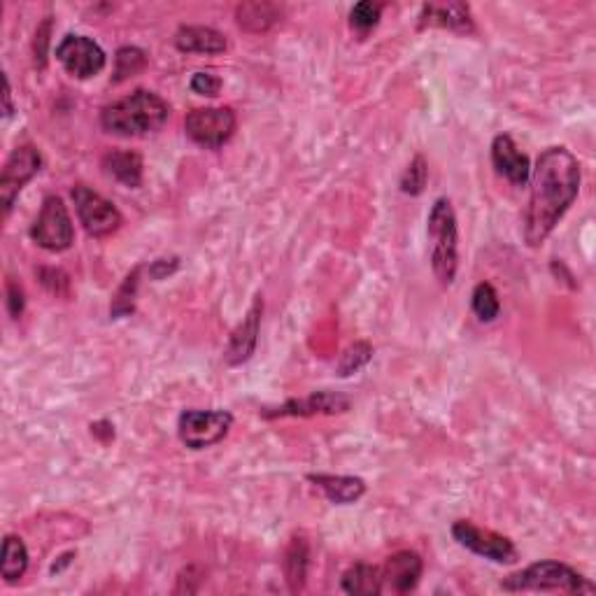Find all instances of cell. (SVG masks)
Here are the masks:
<instances>
[{"label": "cell", "mask_w": 596, "mask_h": 596, "mask_svg": "<svg viewBox=\"0 0 596 596\" xmlns=\"http://www.w3.org/2000/svg\"><path fill=\"white\" fill-rule=\"evenodd\" d=\"M580 163L566 147H548L531 168V194L524 212V240L541 247L580 191Z\"/></svg>", "instance_id": "1"}, {"label": "cell", "mask_w": 596, "mask_h": 596, "mask_svg": "<svg viewBox=\"0 0 596 596\" xmlns=\"http://www.w3.org/2000/svg\"><path fill=\"white\" fill-rule=\"evenodd\" d=\"M168 117L170 108L159 94L136 89L133 94L105 105L101 112V126L105 133L119 138H145L159 133Z\"/></svg>", "instance_id": "2"}, {"label": "cell", "mask_w": 596, "mask_h": 596, "mask_svg": "<svg viewBox=\"0 0 596 596\" xmlns=\"http://www.w3.org/2000/svg\"><path fill=\"white\" fill-rule=\"evenodd\" d=\"M431 271L441 287H450L459 266V229L450 198H438L427 217Z\"/></svg>", "instance_id": "3"}, {"label": "cell", "mask_w": 596, "mask_h": 596, "mask_svg": "<svg viewBox=\"0 0 596 596\" xmlns=\"http://www.w3.org/2000/svg\"><path fill=\"white\" fill-rule=\"evenodd\" d=\"M506 592H566V594H594L596 587L583 573L562 562H536L520 573H513L501 583Z\"/></svg>", "instance_id": "4"}, {"label": "cell", "mask_w": 596, "mask_h": 596, "mask_svg": "<svg viewBox=\"0 0 596 596\" xmlns=\"http://www.w3.org/2000/svg\"><path fill=\"white\" fill-rule=\"evenodd\" d=\"M33 243L47 252H66L75 243V226L68 205L59 196H47L42 201L40 215L31 226Z\"/></svg>", "instance_id": "5"}, {"label": "cell", "mask_w": 596, "mask_h": 596, "mask_svg": "<svg viewBox=\"0 0 596 596\" xmlns=\"http://www.w3.org/2000/svg\"><path fill=\"white\" fill-rule=\"evenodd\" d=\"M233 427L229 410H184L177 420V436L189 450H208L222 443Z\"/></svg>", "instance_id": "6"}, {"label": "cell", "mask_w": 596, "mask_h": 596, "mask_svg": "<svg viewBox=\"0 0 596 596\" xmlns=\"http://www.w3.org/2000/svg\"><path fill=\"white\" fill-rule=\"evenodd\" d=\"M70 196H73L80 224L91 238H108L119 231L124 219L122 212L115 208V203L98 194V191L89 189L87 184H75Z\"/></svg>", "instance_id": "7"}, {"label": "cell", "mask_w": 596, "mask_h": 596, "mask_svg": "<svg viewBox=\"0 0 596 596\" xmlns=\"http://www.w3.org/2000/svg\"><path fill=\"white\" fill-rule=\"evenodd\" d=\"M238 129L236 112L231 108H196L184 117V131L196 145L219 149L233 138Z\"/></svg>", "instance_id": "8"}, {"label": "cell", "mask_w": 596, "mask_h": 596, "mask_svg": "<svg viewBox=\"0 0 596 596\" xmlns=\"http://www.w3.org/2000/svg\"><path fill=\"white\" fill-rule=\"evenodd\" d=\"M452 538L461 548L471 550L473 555L482 559H489L494 564H515L517 562V548L508 536L496 534L492 529L475 527L473 522L459 520L452 524Z\"/></svg>", "instance_id": "9"}, {"label": "cell", "mask_w": 596, "mask_h": 596, "mask_svg": "<svg viewBox=\"0 0 596 596\" xmlns=\"http://www.w3.org/2000/svg\"><path fill=\"white\" fill-rule=\"evenodd\" d=\"M56 61L61 63L68 75L77 77V80H89V77L103 73L108 56H105L101 45L87 35L70 33L56 45Z\"/></svg>", "instance_id": "10"}, {"label": "cell", "mask_w": 596, "mask_h": 596, "mask_svg": "<svg viewBox=\"0 0 596 596\" xmlns=\"http://www.w3.org/2000/svg\"><path fill=\"white\" fill-rule=\"evenodd\" d=\"M42 156L33 145H19L7 156L3 173H0V203H3V215L7 217L14 208V201L21 194V189L40 173Z\"/></svg>", "instance_id": "11"}, {"label": "cell", "mask_w": 596, "mask_h": 596, "mask_svg": "<svg viewBox=\"0 0 596 596\" xmlns=\"http://www.w3.org/2000/svg\"><path fill=\"white\" fill-rule=\"evenodd\" d=\"M352 401L336 392H315L305 399H289L278 408L261 410V417L266 420H278V417H312V415H343L350 410Z\"/></svg>", "instance_id": "12"}, {"label": "cell", "mask_w": 596, "mask_h": 596, "mask_svg": "<svg viewBox=\"0 0 596 596\" xmlns=\"http://www.w3.org/2000/svg\"><path fill=\"white\" fill-rule=\"evenodd\" d=\"M261 317H264V298L257 296L254 298V303L250 305V310H247V315L243 317V322L231 331L229 345H226L224 350L226 364L240 366L252 359V354L257 352V343H259Z\"/></svg>", "instance_id": "13"}, {"label": "cell", "mask_w": 596, "mask_h": 596, "mask_svg": "<svg viewBox=\"0 0 596 596\" xmlns=\"http://www.w3.org/2000/svg\"><path fill=\"white\" fill-rule=\"evenodd\" d=\"M424 571L422 557L413 550H399L387 559L382 566V592L394 594H408L413 592L417 583H420Z\"/></svg>", "instance_id": "14"}, {"label": "cell", "mask_w": 596, "mask_h": 596, "mask_svg": "<svg viewBox=\"0 0 596 596\" xmlns=\"http://www.w3.org/2000/svg\"><path fill=\"white\" fill-rule=\"evenodd\" d=\"M492 163L496 173L506 177L510 184L515 187H524L529 182L531 175V161L529 156L522 152L520 147L515 145V140L501 133V136L494 138L492 143Z\"/></svg>", "instance_id": "15"}, {"label": "cell", "mask_w": 596, "mask_h": 596, "mask_svg": "<svg viewBox=\"0 0 596 596\" xmlns=\"http://www.w3.org/2000/svg\"><path fill=\"white\" fill-rule=\"evenodd\" d=\"M308 480L317 489H322L326 499L336 506H350L357 503L366 494V482L354 475H326V473H312Z\"/></svg>", "instance_id": "16"}, {"label": "cell", "mask_w": 596, "mask_h": 596, "mask_svg": "<svg viewBox=\"0 0 596 596\" xmlns=\"http://www.w3.org/2000/svg\"><path fill=\"white\" fill-rule=\"evenodd\" d=\"M175 47L187 54H222L229 42L210 26H182L175 33Z\"/></svg>", "instance_id": "17"}, {"label": "cell", "mask_w": 596, "mask_h": 596, "mask_svg": "<svg viewBox=\"0 0 596 596\" xmlns=\"http://www.w3.org/2000/svg\"><path fill=\"white\" fill-rule=\"evenodd\" d=\"M420 26H441L459 33H473L471 7L464 3H447V5H424Z\"/></svg>", "instance_id": "18"}, {"label": "cell", "mask_w": 596, "mask_h": 596, "mask_svg": "<svg viewBox=\"0 0 596 596\" xmlns=\"http://www.w3.org/2000/svg\"><path fill=\"white\" fill-rule=\"evenodd\" d=\"M103 168L110 177L122 182L124 187L138 189L143 184V156L129 149H115L103 156Z\"/></svg>", "instance_id": "19"}, {"label": "cell", "mask_w": 596, "mask_h": 596, "mask_svg": "<svg viewBox=\"0 0 596 596\" xmlns=\"http://www.w3.org/2000/svg\"><path fill=\"white\" fill-rule=\"evenodd\" d=\"M282 19V7L275 3H243L236 7L238 26L247 33H266Z\"/></svg>", "instance_id": "20"}, {"label": "cell", "mask_w": 596, "mask_h": 596, "mask_svg": "<svg viewBox=\"0 0 596 596\" xmlns=\"http://www.w3.org/2000/svg\"><path fill=\"white\" fill-rule=\"evenodd\" d=\"M308 566H310L308 541H305L303 536H294L285 552V559H282V569H285L287 585L294 594L303 592L305 578H308Z\"/></svg>", "instance_id": "21"}, {"label": "cell", "mask_w": 596, "mask_h": 596, "mask_svg": "<svg viewBox=\"0 0 596 596\" xmlns=\"http://www.w3.org/2000/svg\"><path fill=\"white\" fill-rule=\"evenodd\" d=\"M340 587L345 594L352 596H378L382 594V573L378 566L354 564L343 573Z\"/></svg>", "instance_id": "22"}, {"label": "cell", "mask_w": 596, "mask_h": 596, "mask_svg": "<svg viewBox=\"0 0 596 596\" xmlns=\"http://www.w3.org/2000/svg\"><path fill=\"white\" fill-rule=\"evenodd\" d=\"M28 571V548L19 536L7 534L3 541V562H0V573L5 583H17Z\"/></svg>", "instance_id": "23"}, {"label": "cell", "mask_w": 596, "mask_h": 596, "mask_svg": "<svg viewBox=\"0 0 596 596\" xmlns=\"http://www.w3.org/2000/svg\"><path fill=\"white\" fill-rule=\"evenodd\" d=\"M140 273H143V266H136L133 271L126 275L122 285H119L117 294L112 296V305H110V315L119 319V317H129L136 310V296H138V285H140Z\"/></svg>", "instance_id": "24"}, {"label": "cell", "mask_w": 596, "mask_h": 596, "mask_svg": "<svg viewBox=\"0 0 596 596\" xmlns=\"http://www.w3.org/2000/svg\"><path fill=\"white\" fill-rule=\"evenodd\" d=\"M471 308L480 322H494V319L499 317L501 301H499V294H496V289L489 285V282H480V285L473 289Z\"/></svg>", "instance_id": "25"}, {"label": "cell", "mask_w": 596, "mask_h": 596, "mask_svg": "<svg viewBox=\"0 0 596 596\" xmlns=\"http://www.w3.org/2000/svg\"><path fill=\"white\" fill-rule=\"evenodd\" d=\"M147 66V56L143 49L138 47H122L115 56V77L112 82H124L129 77H136L138 73H143Z\"/></svg>", "instance_id": "26"}, {"label": "cell", "mask_w": 596, "mask_h": 596, "mask_svg": "<svg viewBox=\"0 0 596 596\" xmlns=\"http://www.w3.org/2000/svg\"><path fill=\"white\" fill-rule=\"evenodd\" d=\"M429 182V163L422 154H417L408 163L406 173L401 175V191L408 196H420Z\"/></svg>", "instance_id": "27"}, {"label": "cell", "mask_w": 596, "mask_h": 596, "mask_svg": "<svg viewBox=\"0 0 596 596\" xmlns=\"http://www.w3.org/2000/svg\"><path fill=\"white\" fill-rule=\"evenodd\" d=\"M373 359V347L366 343V340H359V343H354L347 347L343 352V357H340V364H338V375L340 378H350L357 371H361L368 361Z\"/></svg>", "instance_id": "28"}, {"label": "cell", "mask_w": 596, "mask_h": 596, "mask_svg": "<svg viewBox=\"0 0 596 596\" xmlns=\"http://www.w3.org/2000/svg\"><path fill=\"white\" fill-rule=\"evenodd\" d=\"M380 17H382V5L366 0V3H357L352 7L350 26L359 33H368L380 24Z\"/></svg>", "instance_id": "29"}, {"label": "cell", "mask_w": 596, "mask_h": 596, "mask_svg": "<svg viewBox=\"0 0 596 596\" xmlns=\"http://www.w3.org/2000/svg\"><path fill=\"white\" fill-rule=\"evenodd\" d=\"M42 287L54 296H68L70 294V278L61 268H40L38 271Z\"/></svg>", "instance_id": "30"}, {"label": "cell", "mask_w": 596, "mask_h": 596, "mask_svg": "<svg viewBox=\"0 0 596 596\" xmlns=\"http://www.w3.org/2000/svg\"><path fill=\"white\" fill-rule=\"evenodd\" d=\"M191 91H196L198 96L215 98L222 91V80L215 73H196L191 77Z\"/></svg>", "instance_id": "31"}, {"label": "cell", "mask_w": 596, "mask_h": 596, "mask_svg": "<svg viewBox=\"0 0 596 596\" xmlns=\"http://www.w3.org/2000/svg\"><path fill=\"white\" fill-rule=\"evenodd\" d=\"M5 303H7V312H10L12 319H19L24 315V308H26V296H24V289H21L17 282L12 278L7 280L5 285Z\"/></svg>", "instance_id": "32"}, {"label": "cell", "mask_w": 596, "mask_h": 596, "mask_svg": "<svg viewBox=\"0 0 596 596\" xmlns=\"http://www.w3.org/2000/svg\"><path fill=\"white\" fill-rule=\"evenodd\" d=\"M49 31H52V21H45V24L38 26L35 31V66L45 68L47 66V45H49Z\"/></svg>", "instance_id": "33"}, {"label": "cell", "mask_w": 596, "mask_h": 596, "mask_svg": "<svg viewBox=\"0 0 596 596\" xmlns=\"http://www.w3.org/2000/svg\"><path fill=\"white\" fill-rule=\"evenodd\" d=\"M177 268H180V259L170 257V259H156L147 266V273L152 280H166L168 275H173Z\"/></svg>", "instance_id": "34"}, {"label": "cell", "mask_w": 596, "mask_h": 596, "mask_svg": "<svg viewBox=\"0 0 596 596\" xmlns=\"http://www.w3.org/2000/svg\"><path fill=\"white\" fill-rule=\"evenodd\" d=\"M3 84H5V91H3L5 110H3V115H5V119H10L14 115V105H12V87H10V80H7V75L3 77Z\"/></svg>", "instance_id": "35"}]
</instances>
